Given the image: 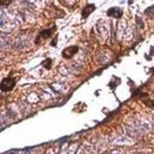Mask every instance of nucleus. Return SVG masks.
I'll list each match as a JSON object with an SVG mask.
<instances>
[{
	"label": "nucleus",
	"mask_w": 154,
	"mask_h": 154,
	"mask_svg": "<svg viewBox=\"0 0 154 154\" xmlns=\"http://www.w3.org/2000/svg\"><path fill=\"white\" fill-rule=\"evenodd\" d=\"M94 10H95V5H94V4H88V5L83 9V11H82V18H87Z\"/></svg>",
	"instance_id": "4"
},
{
	"label": "nucleus",
	"mask_w": 154,
	"mask_h": 154,
	"mask_svg": "<svg viewBox=\"0 0 154 154\" xmlns=\"http://www.w3.org/2000/svg\"><path fill=\"white\" fill-rule=\"evenodd\" d=\"M154 13V6H150V7H148L146 11H144V15L146 16H152Z\"/></svg>",
	"instance_id": "7"
},
{
	"label": "nucleus",
	"mask_w": 154,
	"mask_h": 154,
	"mask_svg": "<svg viewBox=\"0 0 154 154\" xmlns=\"http://www.w3.org/2000/svg\"><path fill=\"white\" fill-rule=\"evenodd\" d=\"M54 28L55 27H53V28H51V29H46V30H43V32H41L40 34H39V36H38V39H40V38H45V39H47L53 32H54Z\"/></svg>",
	"instance_id": "5"
},
{
	"label": "nucleus",
	"mask_w": 154,
	"mask_h": 154,
	"mask_svg": "<svg viewBox=\"0 0 154 154\" xmlns=\"http://www.w3.org/2000/svg\"><path fill=\"white\" fill-rule=\"evenodd\" d=\"M55 42H57V38H55V39H54V40H53V42H52V45H53V46H54V45H55Z\"/></svg>",
	"instance_id": "8"
},
{
	"label": "nucleus",
	"mask_w": 154,
	"mask_h": 154,
	"mask_svg": "<svg viewBox=\"0 0 154 154\" xmlns=\"http://www.w3.org/2000/svg\"><path fill=\"white\" fill-rule=\"evenodd\" d=\"M77 52H78V47L77 46H72V47H69V48H66V49L63 51V57L66 58V59H69L72 55H75Z\"/></svg>",
	"instance_id": "3"
},
{
	"label": "nucleus",
	"mask_w": 154,
	"mask_h": 154,
	"mask_svg": "<svg viewBox=\"0 0 154 154\" xmlns=\"http://www.w3.org/2000/svg\"><path fill=\"white\" fill-rule=\"evenodd\" d=\"M51 64H52V60H51L49 58H47V59L43 61V63H42V66L46 68V69H49V68H51Z\"/></svg>",
	"instance_id": "6"
},
{
	"label": "nucleus",
	"mask_w": 154,
	"mask_h": 154,
	"mask_svg": "<svg viewBox=\"0 0 154 154\" xmlns=\"http://www.w3.org/2000/svg\"><path fill=\"white\" fill-rule=\"evenodd\" d=\"M15 84H16V80L10 78V77H6L1 82V90L3 91H9V90H11L15 87Z\"/></svg>",
	"instance_id": "1"
},
{
	"label": "nucleus",
	"mask_w": 154,
	"mask_h": 154,
	"mask_svg": "<svg viewBox=\"0 0 154 154\" xmlns=\"http://www.w3.org/2000/svg\"><path fill=\"white\" fill-rule=\"evenodd\" d=\"M107 16L114 17V18H120L123 16V10L120 7H111L107 11Z\"/></svg>",
	"instance_id": "2"
}]
</instances>
